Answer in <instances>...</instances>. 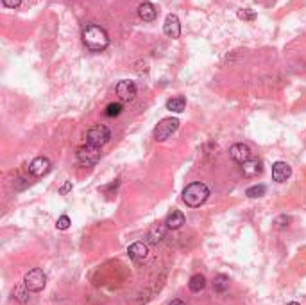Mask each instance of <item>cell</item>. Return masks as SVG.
Returning a JSON list of instances; mask_svg holds the SVG:
<instances>
[{
    "label": "cell",
    "instance_id": "cell-1",
    "mask_svg": "<svg viewBox=\"0 0 306 305\" xmlns=\"http://www.w3.org/2000/svg\"><path fill=\"white\" fill-rule=\"evenodd\" d=\"M83 42L91 52H100L110 45V36L104 27L97 23H86L83 27Z\"/></svg>",
    "mask_w": 306,
    "mask_h": 305
},
{
    "label": "cell",
    "instance_id": "cell-2",
    "mask_svg": "<svg viewBox=\"0 0 306 305\" xmlns=\"http://www.w3.org/2000/svg\"><path fill=\"white\" fill-rule=\"evenodd\" d=\"M208 198H210V189L200 181L190 183L183 191V201L186 203V206H192V208H197L202 203H206Z\"/></svg>",
    "mask_w": 306,
    "mask_h": 305
},
{
    "label": "cell",
    "instance_id": "cell-3",
    "mask_svg": "<svg viewBox=\"0 0 306 305\" xmlns=\"http://www.w3.org/2000/svg\"><path fill=\"white\" fill-rule=\"evenodd\" d=\"M23 284H25V287L30 293H40V291H43L47 286V274L43 273V269H40V267H34L29 273H25Z\"/></svg>",
    "mask_w": 306,
    "mask_h": 305
},
{
    "label": "cell",
    "instance_id": "cell-4",
    "mask_svg": "<svg viewBox=\"0 0 306 305\" xmlns=\"http://www.w3.org/2000/svg\"><path fill=\"white\" fill-rule=\"evenodd\" d=\"M98 160H100V147L97 145L86 144L77 149V162L81 167H93Z\"/></svg>",
    "mask_w": 306,
    "mask_h": 305
},
{
    "label": "cell",
    "instance_id": "cell-5",
    "mask_svg": "<svg viewBox=\"0 0 306 305\" xmlns=\"http://www.w3.org/2000/svg\"><path fill=\"white\" fill-rule=\"evenodd\" d=\"M178 128H179V120H178V118H172V117L163 118V120L159 122L158 126H156L154 138L158 142H165L166 138H170L172 135L176 133V131H178Z\"/></svg>",
    "mask_w": 306,
    "mask_h": 305
},
{
    "label": "cell",
    "instance_id": "cell-6",
    "mask_svg": "<svg viewBox=\"0 0 306 305\" xmlns=\"http://www.w3.org/2000/svg\"><path fill=\"white\" fill-rule=\"evenodd\" d=\"M110 138H111L110 130H108L106 126L98 124V126H93V128H90V130H88V133H86V144L102 147L104 144H108V142H110Z\"/></svg>",
    "mask_w": 306,
    "mask_h": 305
},
{
    "label": "cell",
    "instance_id": "cell-7",
    "mask_svg": "<svg viewBox=\"0 0 306 305\" xmlns=\"http://www.w3.org/2000/svg\"><path fill=\"white\" fill-rule=\"evenodd\" d=\"M117 96L120 97V101L124 103H129L136 97V84L134 81L129 79H122L120 83L117 84Z\"/></svg>",
    "mask_w": 306,
    "mask_h": 305
},
{
    "label": "cell",
    "instance_id": "cell-8",
    "mask_svg": "<svg viewBox=\"0 0 306 305\" xmlns=\"http://www.w3.org/2000/svg\"><path fill=\"white\" fill-rule=\"evenodd\" d=\"M50 167H52V164H50L49 158H47V157H36L32 162H30L29 172L32 176H36V178H42V176H45L47 172L50 171Z\"/></svg>",
    "mask_w": 306,
    "mask_h": 305
},
{
    "label": "cell",
    "instance_id": "cell-9",
    "mask_svg": "<svg viewBox=\"0 0 306 305\" xmlns=\"http://www.w3.org/2000/svg\"><path fill=\"white\" fill-rule=\"evenodd\" d=\"M127 255H129V259L134 260V262H144V260L147 259V255H149L147 244L142 242V240H138V242H132L131 246L127 248Z\"/></svg>",
    "mask_w": 306,
    "mask_h": 305
},
{
    "label": "cell",
    "instance_id": "cell-10",
    "mask_svg": "<svg viewBox=\"0 0 306 305\" xmlns=\"http://www.w3.org/2000/svg\"><path fill=\"white\" fill-rule=\"evenodd\" d=\"M163 33H165L168 38L176 40L181 35V23H179V18L176 15H168L165 18V23H163Z\"/></svg>",
    "mask_w": 306,
    "mask_h": 305
},
{
    "label": "cell",
    "instance_id": "cell-11",
    "mask_svg": "<svg viewBox=\"0 0 306 305\" xmlns=\"http://www.w3.org/2000/svg\"><path fill=\"white\" fill-rule=\"evenodd\" d=\"M292 176V167L287 164V162H276L272 165V179L278 183L287 181L288 178Z\"/></svg>",
    "mask_w": 306,
    "mask_h": 305
},
{
    "label": "cell",
    "instance_id": "cell-12",
    "mask_svg": "<svg viewBox=\"0 0 306 305\" xmlns=\"http://www.w3.org/2000/svg\"><path fill=\"white\" fill-rule=\"evenodd\" d=\"M229 157L233 158L234 162H238V164H244V162H247L251 157V147L247 144H234L231 145L229 149Z\"/></svg>",
    "mask_w": 306,
    "mask_h": 305
},
{
    "label": "cell",
    "instance_id": "cell-13",
    "mask_svg": "<svg viewBox=\"0 0 306 305\" xmlns=\"http://www.w3.org/2000/svg\"><path fill=\"white\" fill-rule=\"evenodd\" d=\"M138 16H140L144 22H154L156 16H158V9H156V6L152 4V2H142L140 6H138Z\"/></svg>",
    "mask_w": 306,
    "mask_h": 305
},
{
    "label": "cell",
    "instance_id": "cell-14",
    "mask_svg": "<svg viewBox=\"0 0 306 305\" xmlns=\"http://www.w3.org/2000/svg\"><path fill=\"white\" fill-rule=\"evenodd\" d=\"M240 165H242V174L246 178H253V176H258L261 172V162L258 158H249Z\"/></svg>",
    "mask_w": 306,
    "mask_h": 305
},
{
    "label": "cell",
    "instance_id": "cell-15",
    "mask_svg": "<svg viewBox=\"0 0 306 305\" xmlns=\"http://www.w3.org/2000/svg\"><path fill=\"white\" fill-rule=\"evenodd\" d=\"M165 225L168 226L170 230H178L185 225V214L181 210H172V212L166 216V221Z\"/></svg>",
    "mask_w": 306,
    "mask_h": 305
},
{
    "label": "cell",
    "instance_id": "cell-16",
    "mask_svg": "<svg viewBox=\"0 0 306 305\" xmlns=\"http://www.w3.org/2000/svg\"><path fill=\"white\" fill-rule=\"evenodd\" d=\"M166 228H168V226H163V225H152V226H151V230H149V233H147L149 242L158 244L159 240H161L163 237H165Z\"/></svg>",
    "mask_w": 306,
    "mask_h": 305
},
{
    "label": "cell",
    "instance_id": "cell-17",
    "mask_svg": "<svg viewBox=\"0 0 306 305\" xmlns=\"http://www.w3.org/2000/svg\"><path fill=\"white\" fill-rule=\"evenodd\" d=\"M227 289H229V277H226V274H217L215 279H213V291L219 294H224L227 293Z\"/></svg>",
    "mask_w": 306,
    "mask_h": 305
},
{
    "label": "cell",
    "instance_id": "cell-18",
    "mask_svg": "<svg viewBox=\"0 0 306 305\" xmlns=\"http://www.w3.org/2000/svg\"><path fill=\"white\" fill-rule=\"evenodd\" d=\"M186 108V99L185 97H172V99L166 101V110L174 111V113H181L183 110Z\"/></svg>",
    "mask_w": 306,
    "mask_h": 305
},
{
    "label": "cell",
    "instance_id": "cell-19",
    "mask_svg": "<svg viewBox=\"0 0 306 305\" xmlns=\"http://www.w3.org/2000/svg\"><path fill=\"white\" fill-rule=\"evenodd\" d=\"M188 287H190V291H192V293H200V291L206 287V279H204L200 273L193 274L192 279H190V282H188Z\"/></svg>",
    "mask_w": 306,
    "mask_h": 305
},
{
    "label": "cell",
    "instance_id": "cell-20",
    "mask_svg": "<svg viewBox=\"0 0 306 305\" xmlns=\"http://www.w3.org/2000/svg\"><path fill=\"white\" fill-rule=\"evenodd\" d=\"M265 192H267V187L265 185H254V187H249L246 191V196L247 198H261V196H265Z\"/></svg>",
    "mask_w": 306,
    "mask_h": 305
},
{
    "label": "cell",
    "instance_id": "cell-21",
    "mask_svg": "<svg viewBox=\"0 0 306 305\" xmlns=\"http://www.w3.org/2000/svg\"><path fill=\"white\" fill-rule=\"evenodd\" d=\"M29 293L30 291L27 289L25 284H23V287H16V289L13 291V296H15L18 301H22V303H25V301L29 300Z\"/></svg>",
    "mask_w": 306,
    "mask_h": 305
},
{
    "label": "cell",
    "instance_id": "cell-22",
    "mask_svg": "<svg viewBox=\"0 0 306 305\" xmlns=\"http://www.w3.org/2000/svg\"><path fill=\"white\" fill-rule=\"evenodd\" d=\"M106 117H117V115H120L122 113V104L120 103H111V104H108L106 106Z\"/></svg>",
    "mask_w": 306,
    "mask_h": 305
},
{
    "label": "cell",
    "instance_id": "cell-23",
    "mask_svg": "<svg viewBox=\"0 0 306 305\" xmlns=\"http://www.w3.org/2000/svg\"><path fill=\"white\" fill-rule=\"evenodd\" d=\"M292 218L290 216H287V214H283V216H280V218H276V221H274V225H276V228H287L288 225H290Z\"/></svg>",
    "mask_w": 306,
    "mask_h": 305
},
{
    "label": "cell",
    "instance_id": "cell-24",
    "mask_svg": "<svg viewBox=\"0 0 306 305\" xmlns=\"http://www.w3.org/2000/svg\"><path fill=\"white\" fill-rule=\"evenodd\" d=\"M57 228L59 230H68L70 228V225H72V221H70V218L68 216H61V218H57Z\"/></svg>",
    "mask_w": 306,
    "mask_h": 305
},
{
    "label": "cell",
    "instance_id": "cell-25",
    "mask_svg": "<svg viewBox=\"0 0 306 305\" xmlns=\"http://www.w3.org/2000/svg\"><path fill=\"white\" fill-rule=\"evenodd\" d=\"M238 18H242V20H254V18H256V13L251 11V9H240V11H238Z\"/></svg>",
    "mask_w": 306,
    "mask_h": 305
},
{
    "label": "cell",
    "instance_id": "cell-26",
    "mask_svg": "<svg viewBox=\"0 0 306 305\" xmlns=\"http://www.w3.org/2000/svg\"><path fill=\"white\" fill-rule=\"evenodd\" d=\"M2 4H4L6 8H9V9H16L20 4H22V0H2Z\"/></svg>",
    "mask_w": 306,
    "mask_h": 305
},
{
    "label": "cell",
    "instance_id": "cell-27",
    "mask_svg": "<svg viewBox=\"0 0 306 305\" xmlns=\"http://www.w3.org/2000/svg\"><path fill=\"white\" fill-rule=\"evenodd\" d=\"M68 191H72V181H66V183H64L63 187L59 189V194H63V196H64Z\"/></svg>",
    "mask_w": 306,
    "mask_h": 305
},
{
    "label": "cell",
    "instance_id": "cell-28",
    "mask_svg": "<svg viewBox=\"0 0 306 305\" xmlns=\"http://www.w3.org/2000/svg\"><path fill=\"white\" fill-rule=\"evenodd\" d=\"M168 305H185V301H183V300H179V298H176V300H172Z\"/></svg>",
    "mask_w": 306,
    "mask_h": 305
},
{
    "label": "cell",
    "instance_id": "cell-29",
    "mask_svg": "<svg viewBox=\"0 0 306 305\" xmlns=\"http://www.w3.org/2000/svg\"><path fill=\"white\" fill-rule=\"evenodd\" d=\"M287 305H299L297 301H290V303H287Z\"/></svg>",
    "mask_w": 306,
    "mask_h": 305
}]
</instances>
